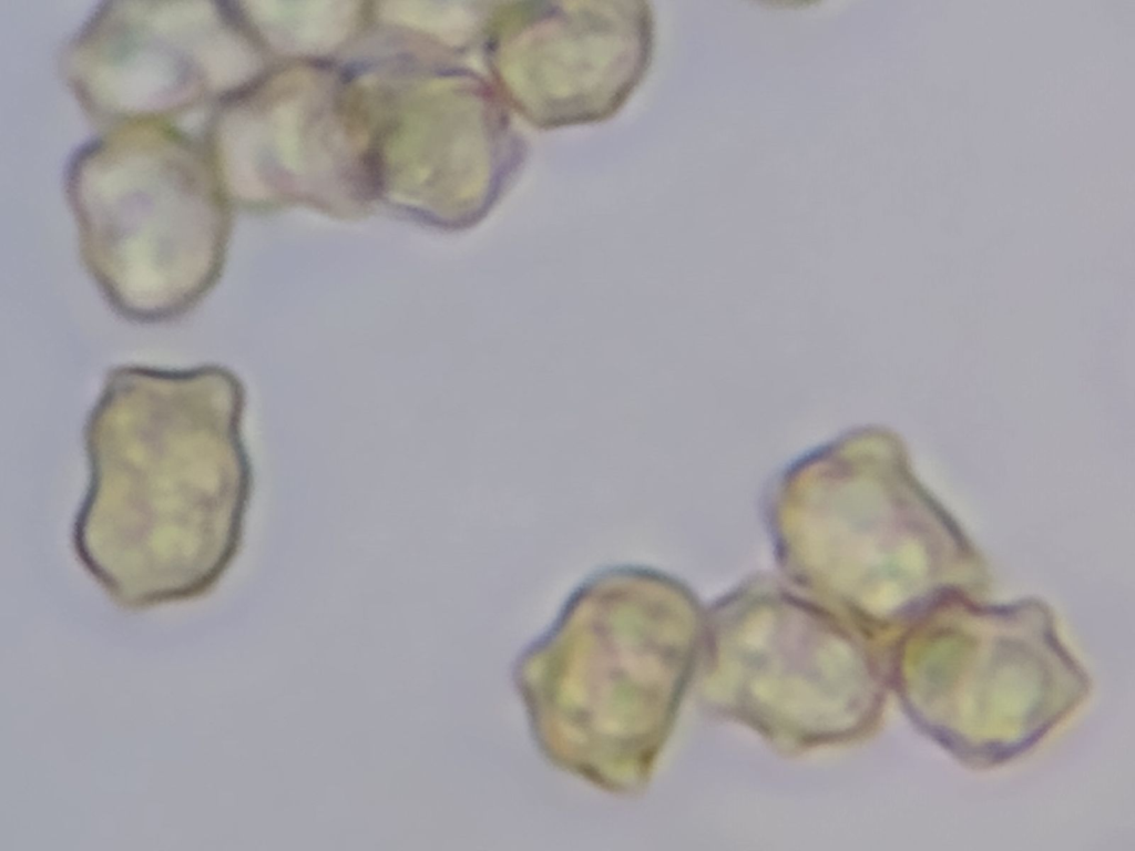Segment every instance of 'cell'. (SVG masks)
Listing matches in <instances>:
<instances>
[{
  "instance_id": "2",
  "label": "cell",
  "mask_w": 1135,
  "mask_h": 851,
  "mask_svg": "<svg viewBox=\"0 0 1135 851\" xmlns=\"http://www.w3.org/2000/svg\"><path fill=\"white\" fill-rule=\"evenodd\" d=\"M243 44L228 3L103 1L67 40L59 71L100 131L177 125L231 96Z\"/></svg>"
},
{
  "instance_id": "1",
  "label": "cell",
  "mask_w": 1135,
  "mask_h": 851,
  "mask_svg": "<svg viewBox=\"0 0 1135 851\" xmlns=\"http://www.w3.org/2000/svg\"><path fill=\"white\" fill-rule=\"evenodd\" d=\"M63 192L81 263L122 319L180 320L219 279L225 191L198 135L163 123L100 131L68 158Z\"/></svg>"
},
{
  "instance_id": "3",
  "label": "cell",
  "mask_w": 1135,
  "mask_h": 851,
  "mask_svg": "<svg viewBox=\"0 0 1135 851\" xmlns=\"http://www.w3.org/2000/svg\"><path fill=\"white\" fill-rule=\"evenodd\" d=\"M648 2L497 1L481 42L489 80L531 126L550 131L615 116L652 63Z\"/></svg>"
}]
</instances>
